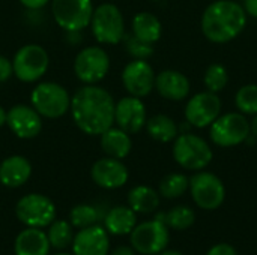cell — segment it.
I'll list each match as a JSON object with an SVG mask.
<instances>
[{"label": "cell", "instance_id": "4dcf8cb0", "mask_svg": "<svg viewBox=\"0 0 257 255\" xmlns=\"http://www.w3.org/2000/svg\"><path fill=\"white\" fill-rule=\"evenodd\" d=\"M235 105L244 116L257 114V84H245L235 95Z\"/></svg>", "mask_w": 257, "mask_h": 255}, {"label": "cell", "instance_id": "ab89813d", "mask_svg": "<svg viewBox=\"0 0 257 255\" xmlns=\"http://www.w3.org/2000/svg\"><path fill=\"white\" fill-rule=\"evenodd\" d=\"M6 116H8V110H5V108L0 105V128L6 125Z\"/></svg>", "mask_w": 257, "mask_h": 255}, {"label": "cell", "instance_id": "30bf717a", "mask_svg": "<svg viewBox=\"0 0 257 255\" xmlns=\"http://www.w3.org/2000/svg\"><path fill=\"white\" fill-rule=\"evenodd\" d=\"M130 242L136 252L143 255H157L164 251L170 242L169 227L158 219L137 224L130 233Z\"/></svg>", "mask_w": 257, "mask_h": 255}, {"label": "cell", "instance_id": "7a4b0ae2", "mask_svg": "<svg viewBox=\"0 0 257 255\" xmlns=\"http://www.w3.org/2000/svg\"><path fill=\"white\" fill-rule=\"evenodd\" d=\"M247 18L242 5L233 0H217L205 9L200 26L208 41L227 44L244 32Z\"/></svg>", "mask_w": 257, "mask_h": 255}, {"label": "cell", "instance_id": "60d3db41", "mask_svg": "<svg viewBox=\"0 0 257 255\" xmlns=\"http://www.w3.org/2000/svg\"><path fill=\"white\" fill-rule=\"evenodd\" d=\"M157 255H184L182 252H179V251H173V249H164V251H161L160 254Z\"/></svg>", "mask_w": 257, "mask_h": 255}, {"label": "cell", "instance_id": "ba28073f", "mask_svg": "<svg viewBox=\"0 0 257 255\" xmlns=\"http://www.w3.org/2000/svg\"><path fill=\"white\" fill-rule=\"evenodd\" d=\"M15 215L26 227L45 228L56 219V206L47 195L32 192L18 200Z\"/></svg>", "mask_w": 257, "mask_h": 255}, {"label": "cell", "instance_id": "52a82bcc", "mask_svg": "<svg viewBox=\"0 0 257 255\" xmlns=\"http://www.w3.org/2000/svg\"><path fill=\"white\" fill-rule=\"evenodd\" d=\"M209 137L218 147H235L248 140L250 122L242 113L220 114L209 126Z\"/></svg>", "mask_w": 257, "mask_h": 255}, {"label": "cell", "instance_id": "ac0fdd59", "mask_svg": "<svg viewBox=\"0 0 257 255\" xmlns=\"http://www.w3.org/2000/svg\"><path fill=\"white\" fill-rule=\"evenodd\" d=\"M110 239L102 225H90L81 228L72 240L74 255H108Z\"/></svg>", "mask_w": 257, "mask_h": 255}, {"label": "cell", "instance_id": "9c48e42d", "mask_svg": "<svg viewBox=\"0 0 257 255\" xmlns=\"http://www.w3.org/2000/svg\"><path fill=\"white\" fill-rule=\"evenodd\" d=\"M50 3L56 24L65 32H83L89 27L95 8L92 0H51Z\"/></svg>", "mask_w": 257, "mask_h": 255}, {"label": "cell", "instance_id": "836d02e7", "mask_svg": "<svg viewBox=\"0 0 257 255\" xmlns=\"http://www.w3.org/2000/svg\"><path fill=\"white\" fill-rule=\"evenodd\" d=\"M14 75L12 71V60H9L5 56H0V84L6 83Z\"/></svg>", "mask_w": 257, "mask_h": 255}, {"label": "cell", "instance_id": "7c38bea8", "mask_svg": "<svg viewBox=\"0 0 257 255\" xmlns=\"http://www.w3.org/2000/svg\"><path fill=\"white\" fill-rule=\"evenodd\" d=\"M188 189L194 203L203 210H215L226 200V186L223 180L209 171H197L190 179Z\"/></svg>", "mask_w": 257, "mask_h": 255}, {"label": "cell", "instance_id": "4316f807", "mask_svg": "<svg viewBox=\"0 0 257 255\" xmlns=\"http://www.w3.org/2000/svg\"><path fill=\"white\" fill-rule=\"evenodd\" d=\"M72 225L69 221H63V219H54L50 225H48V242L50 246L57 249V251H63L68 246L72 245L74 240V233H72Z\"/></svg>", "mask_w": 257, "mask_h": 255}, {"label": "cell", "instance_id": "603a6c76", "mask_svg": "<svg viewBox=\"0 0 257 255\" xmlns=\"http://www.w3.org/2000/svg\"><path fill=\"white\" fill-rule=\"evenodd\" d=\"M104 228L113 236H126L137 225V213L130 206H114L104 215Z\"/></svg>", "mask_w": 257, "mask_h": 255}, {"label": "cell", "instance_id": "e0dca14e", "mask_svg": "<svg viewBox=\"0 0 257 255\" xmlns=\"http://www.w3.org/2000/svg\"><path fill=\"white\" fill-rule=\"evenodd\" d=\"M90 177L93 183L102 189H117L128 182L130 171L122 159L105 156L93 162Z\"/></svg>", "mask_w": 257, "mask_h": 255}, {"label": "cell", "instance_id": "f35d334b", "mask_svg": "<svg viewBox=\"0 0 257 255\" xmlns=\"http://www.w3.org/2000/svg\"><path fill=\"white\" fill-rule=\"evenodd\" d=\"M250 134L257 138V114H254L253 120L250 122Z\"/></svg>", "mask_w": 257, "mask_h": 255}, {"label": "cell", "instance_id": "8992f818", "mask_svg": "<svg viewBox=\"0 0 257 255\" xmlns=\"http://www.w3.org/2000/svg\"><path fill=\"white\" fill-rule=\"evenodd\" d=\"M50 68L48 51L38 44H26L17 50L12 59L14 75L23 83L39 81Z\"/></svg>", "mask_w": 257, "mask_h": 255}, {"label": "cell", "instance_id": "d6986e66", "mask_svg": "<svg viewBox=\"0 0 257 255\" xmlns=\"http://www.w3.org/2000/svg\"><path fill=\"white\" fill-rule=\"evenodd\" d=\"M157 92L167 101H184L190 95V80L181 71L166 69L155 77Z\"/></svg>", "mask_w": 257, "mask_h": 255}, {"label": "cell", "instance_id": "6da1fadb", "mask_svg": "<svg viewBox=\"0 0 257 255\" xmlns=\"http://www.w3.org/2000/svg\"><path fill=\"white\" fill-rule=\"evenodd\" d=\"M114 99L108 90L96 84H84L71 96V116L86 135L99 137L114 125Z\"/></svg>", "mask_w": 257, "mask_h": 255}, {"label": "cell", "instance_id": "74e56055", "mask_svg": "<svg viewBox=\"0 0 257 255\" xmlns=\"http://www.w3.org/2000/svg\"><path fill=\"white\" fill-rule=\"evenodd\" d=\"M108 255H136V251L133 249V246L122 245V246L114 248L111 252H108Z\"/></svg>", "mask_w": 257, "mask_h": 255}, {"label": "cell", "instance_id": "8fae6325", "mask_svg": "<svg viewBox=\"0 0 257 255\" xmlns=\"http://www.w3.org/2000/svg\"><path fill=\"white\" fill-rule=\"evenodd\" d=\"M108 71L110 56L101 47H86L74 59V74L83 84H98Z\"/></svg>", "mask_w": 257, "mask_h": 255}, {"label": "cell", "instance_id": "8d00e7d4", "mask_svg": "<svg viewBox=\"0 0 257 255\" xmlns=\"http://www.w3.org/2000/svg\"><path fill=\"white\" fill-rule=\"evenodd\" d=\"M242 8L245 11V14L251 18L257 20V0H242Z\"/></svg>", "mask_w": 257, "mask_h": 255}, {"label": "cell", "instance_id": "9a60e30c", "mask_svg": "<svg viewBox=\"0 0 257 255\" xmlns=\"http://www.w3.org/2000/svg\"><path fill=\"white\" fill-rule=\"evenodd\" d=\"M6 126L20 140L36 138L42 131V116L26 104H17L8 110Z\"/></svg>", "mask_w": 257, "mask_h": 255}, {"label": "cell", "instance_id": "e575fe53", "mask_svg": "<svg viewBox=\"0 0 257 255\" xmlns=\"http://www.w3.org/2000/svg\"><path fill=\"white\" fill-rule=\"evenodd\" d=\"M206 255H238V252L229 243H217L206 252Z\"/></svg>", "mask_w": 257, "mask_h": 255}, {"label": "cell", "instance_id": "2e32d148", "mask_svg": "<svg viewBox=\"0 0 257 255\" xmlns=\"http://www.w3.org/2000/svg\"><path fill=\"white\" fill-rule=\"evenodd\" d=\"M148 120L146 105L142 98L136 96H125L120 98L114 105V125L130 135L139 134Z\"/></svg>", "mask_w": 257, "mask_h": 255}, {"label": "cell", "instance_id": "ffe728a7", "mask_svg": "<svg viewBox=\"0 0 257 255\" xmlns=\"http://www.w3.org/2000/svg\"><path fill=\"white\" fill-rule=\"evenodd\" d=\"M32 176V164L21 155H11L0 162V183L6 188H20Z\"/></svg>", "mask_w": 257, "mask_h": 255}, {"label": "cell", "instance_id": "277c9868", "mask_svg": "<svg viewBox=\"0 0 257 255\" xmlns=\"http://www.w3.org/2000/svg\"><path fill=\"white\" fill-rule=\"evenodd\" d=\"M30 105L45 119H60L71 108V95L56 81L38 83L30 93Z\"/></svg>", "mask_w": 257, "mask_h": 255}, {"label": "cell", "instance_id": "b9f144b4", "mask_svg": "<svg viewBox=\"0 0 257 255\" xmlns=\"http://www.w3.org/2000/svg\"><path fill=\"white\" fill-rule=\"evenodd\" d=\"M56 255H74V254H68V252H59V254Z\"/></svg>", "mask_w": 257, "mask_h": 255}, {"label": "cell", "instance_id": "3957f363", "mask_svg": "<svg viewBox=\"0 0 257 255\" xmlns=\"http://www.w3.org/2000/svg\"><path fill=\"white\" fill-rule=\"evenodd\" d=\"M93 38L104 45H117L125 36V20L114 3H101L93 8L89 23Z\"/></svg>", "mask_w": 257, "mask_h": 255}, {"label": "cell", "instance_id": "f546056e", "mask_svg": "<svg viewBox=\"0 0 257 255\" xmlns=\"http://www.w3.org/2000/svg\"><path fill=\"white\" fill-rule=\"evenodd\" d=\"M99 218V209L92 204H77L69 212V222L78 230L98 224Z\"/></svg>", "mask_w": 257, "mask_h": 255}, {"label": "cell", "instance_id": "44dd1931", "mask_svg": "<svg viewBox=\"0 0 257 255\" xmlns=\"http://www.w3.org/2000/svg\"><path fill=\"white\" fill-rule=\"evenodd\" d=\"M51 246L47 233H44L42 228H24L20 231L14 243L15 255H48Z\"/></svg>", "mask_w": 257, "mask_h": 255}, {"label": "cell", "instance_id": "d4e9b609", "mask_svg": "<svg viewBox=\"0 0 257 255\" xmlns=\"http://www.w3.org/2000/svg\"><path fill=\"white\" fill-rule=\"evenodd\" d=\"M128 206L136 213H154L160 206V194L154 188L146 185L134 186L128 192Z\"/></svg>", "mask_w": 257, "mask_h": 255}, {"label": "cell", "instance_id": "d590c367", "mask_svg": "<svg viewBox=\"0 0 257 255\" xmlns=\"http://www.w3.org/2000/svg\"><path fill=\"white\" fill-rule=\"evenodd\" d=\"M18 2L29 11H39L45 8L51 0H18Z\"/></svg>", "mask_w": 257, "mask_h": 255}, {"label": "cell", "instance_id": "1f68e13d", "mask_svg": "<svg viewBox=\"0 0 257 255\" xmlns=\"http://www.w3.org/2000/svg\"><path fill=\"white\" fill-rule=\"evenodd\" d=\"M205 86L209 92H214V93H218L221 92L227 83H229V74H227V69L220 65V63H212L206 68V72H205Z\"/></svg>", "mask_w": 257, "mask_h": 255}, {"label": "cell", "instance_id": "484cf974", "mask_svg": "<svg viewBox=\"0 0 257 255\" xmlns=\"http://www.w3.org/2000/svg\"><path fill=\"white\" fill-rule=\"evenodd\" d=\"M145 128L148 131V135L158 143H172L179 135L178 123L166 114L152 116L146 120Z\"/></svg>", "mask_w": 257, "mask_h": 255}, {"label": "cell", "instance_id": "4fadbf2b", "mask_svg": "<svg viewBox=\"0 0 257 255\" xmlns=\"http://www.w3.org/2000/svg\"><path fill=\"white\" fill-rule=\"evenodd\" d=\"M221 99L214 92H200L188 99L185 105V119L194 128H208L221 114Z\"/></svg>", "mask_w": 257, "mask_h": 255}, {"label": "cell", "instance_id": "5b68a950", "mask_svg": "<svg viewBox=\"0 0 257 255\" xmlns=\"http://www.w3.org/2000/svg\"><path fill=\"white\" fill-rule=\"evenodd\" d=\"M173 158L185 170H205L212 158V149L206 140L191 132H181L173 143Z\"/></svg>", "mask_w": 257, "mask_h": 255}, {"label": "cell", "instance_id": "7402d4cb", "mask_svg": "<svg viewBox=\"0 0 257 255\" xmlns=\"http://www.w3.org/2000/svg\"><path fill=\"white\" fill-rule=\"evenodd\" d=\"M99 144L105 156L116 159H125L133 150L131 135L114 125L99 135Z\"/></svg>", "mask_w": 257, "mask_h": 255}, {"label": "cell", "instance_id": "d6a6232c", "mask_svg": "<svg viewBox=\"0 0 257 255\" xmlns=\"http://www.w3.org/2000/svg\"><path fill=\"white\" fill-rule=\"evenodd\" d=\"M126 53L133 57V59H142V60H148L152 54H154V45L140 41L139 38H136L133 33H125L123 39H122Z\"/></svg>", "mask_w": 257, "mask_h": 255}, {"label": "cell", "instance_id": "cb8c5ba5", "mask_svg": "<svg viewBox=\"0 0 257 255\" xmlns=\"http://www.w3.org/2000/svg\"><path fill=\"white\" fill-rule=\"evenodd\" d=\"M131 33L143 42L155 44L160 41L163 33L161 21L157 15L151 12H139L133 18L131 23Z\"/></svg>", "mask_w": 257, "mask_h": 255}, {"label": "cell", "instance_id": "83f0119b", "mask_svg": "<svg viewBox=\"0 0 257 255\" xmlns=\"http://www.w3.org/2000/svg\"><path fill=\"white\" fill-rule=\"evenodd\" d=\"M190 188V179L182 173H170L164 176L158 186V194L167 200L182 197Z\"/></svg>", "mask_w": 257, "mask_h": 255}, {"label": "cell", "instance_id": "5bb4252c", "mask_svg": "<svg viewBox=\"0 0 257 255\" xmlns=\"http://www.w3.org/2000/svg\"><path fill=\"white\" fill-rule=\"evenodd\" d=\"M155 71L148 60L133 59L122 71V84L128 95L145 98L155 89Z\"/></svg>", "mask_w": 257, "mask_h": 255}, {"label": "cell", "instance_id": "f1b7e54d", "mask_svg": "<svg viewBox=\"0 0 257 255\" xmlns=\"http://www.w3.org/2000/svg\"><path fill=\"white\" fill-rule=\"evenodd\" d=\"M196 222V213L191 207L179 204L172 207L167 213H164V224L169 228L182 231V230H188L190 227H193V224Z\"/></svg>", "mask_w": 257, "mask_h": 255}]
</instances>
